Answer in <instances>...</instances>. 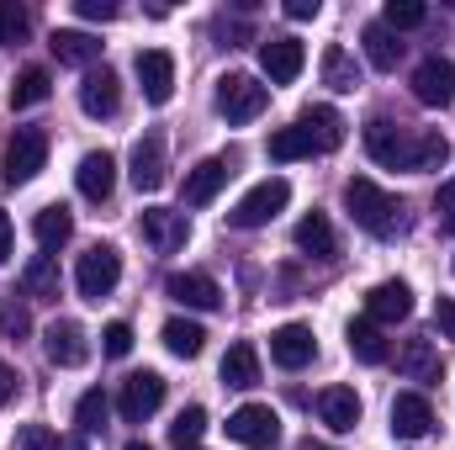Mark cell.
I'll return each mask as SVG.
<instances>
[{
  "instance_id": "1",
  "label": "cell",
  "mask_w": 455,
  "mask_h": 450,
  "mask_svg": "<svg viewBox=\"0 0 455 450\" xmlns=\"http://www.w3.org/2000/svg\"><path fill=\"white\" fill-rule=\"evenodd\" d=\"M344 207H349V218L365 228L371 238H397L403 233V202L392 197V191H381L376 181H365V175H355L349 186H344Z\"/></svg>"
},
{
  "instance_id": "2",
  "label": "cell",
  "mask_w": 455,
  "mask_h": 450,
  "mask_svg": "<svg viewBox=\"0 0 455 450\" xmlns=\"http://www.w3.org/2000/svg\"><path fill=\"white\" fill-rule=\"evenodd\" d=\"M286 202H291V181L286 175H270V181H259V186H249L238 197V207L228 213V223L233 228H265L275 213H286Z\"/></svg>"
},
{
  "instance_id": "3",
  "label": "cell",
  "mask_w": 455,
  "mask_h": 450,
  "mask_svg": "<svg viewBox=\"0 0 455 450\" xmlns=\"http://www.w3.org/2000/svg\"><path fill=\"white\" fill-rule=\"evenodd\" d=\"M116 281H122V254H116L112 244H91V249L80 254V265H75L80 297H85V302H101V297L116 292Z\"/></svg>"
},
{
  "instance_id": "4",
  "label": "cell",
  "mask_w": 455,
  "mask_h": 450,
  "mask_svg": "<svg viewBox=\"0 0 455 450\" xmlns=\"http://www.w3.org/2000/svg\"><path fill=\"white\" fill-rule=\"evenodd\" d=\"M413 138H419V133H408V127L392 122V117H371V122H365V154H371L376 165H387V170H408V165H413Z\"/></svg>"
},
{
  "instance_id": "5",
  "label": "cell",
  "mask_w": 455,
  "mask_h": 450,
  "mask_svg": "<svg viewBox=\"0 0 455 450\" xmlns=\"http://www.w3.org/2000/svg\"><path fill=\"white\" fill-rule=\"evenodd\" d=\"M270 107V85H259L254 75H223L218 80V112L223 122H254V117Z\"/></svg>"
},
{
  "instance_id": "6",
  "label": "cell",
  "mask_w": 455,
  "mask_h": 450,
  "mask_svg": "<svg viewBox=\"0 0 455 450\" xmlns=\"http://www.w3.org/2000/svg\"><path fill=\"white\" fill-rule=\"evenodd\" d=\"M228 440L243 450H270L281 446V419L270 403H243L233 419H228Z\"/></svg>"
},
{
  "instance_id": "7",
  "label": "cell",
  "mask_w": 455,
  "mask_h": 450,
  "mask_svg": "<svg viewBox=\"0 0 455 450\" xmlns=\"http://www.w3.org/2000/svg\"><path fill=\"white\" fill-rule=\"evenodd\" d=\"M43 165H48V133L43 127H16V138L5 143V181L27 186Z\"/></svg>"
},
{
  "instance_id": "8",
  "label": "cell",
  "mask_w": 455,
  "mask_h": 450,
  "mask_svg": "<svg viewBox=\"0 0 455 450\" xmlns=\"http://www.w3.org/2000/svg\"><path fill=\"white\" fill-rule=\"evenodd\" d=\"M159 403H164V376H159V371H132V376L122 382L116 414H122L127 424H143V419L159 414Z\"/></svg>"
},
{
  "instance_id": "9",
  "label": "cell",
  "mask_w": 455,
  "mask_h": 450,
  "mask_svg": "<svg viewBox=\"0 0 455 450\" xmlns=\"http://www.w3.org/2000/svg\"><path fill=\"white\" fill-rule=\"evenodd\" d=\"M132 69H138V85H143V101L148 107H164L175 96V59L164 48H143L132 59Z\"/></svg>"
},
{
  "instance_id": "10",
  "label": "cell",
  "mask_w": 455,
  "mask_h": 450,
  "mask_svg": "<svg viewBox=\"0 0 455 450\" xmlns=\"http://www.w3.org/2000/svg\"><path fill=\"white\" fill-rule=\"evenodd\" d=\"M43 355H48L53 366H64V371H75V366L91 360V339H85V329H80L75 318H59V324L43 329Z\"/></svg>"
},
{
  "instance_id": "11",
  "label": "cell",
  "mask_w": 455,
  "mask_h": 450,
  "mask_svg": "<svg viewBox=\"0 0 455 450\" xmlns=\"http://www.w3.org/2000/svg\"><path fill=\"white\" fill-rule=\"evenodd\" d=\"M138 233H143V238H148L159 254H175V249H186L191 223H186V213H175V207H143Z\"/></svg>"
},
{
  "instance_id": "12",
  "label": "cell",
  "mask_w": 455,
  "mask_h": 450,
  "mask_svg": "<svg viewBox=\"0 0 455 450\" xmlns=\"http://www.w3.org/2000/svg\"><path fill=\"white\" fill-rule=\"evenodd\" d=\"M164 292L180 302V308H196V313H218L223 308V286L207 276V270H175L164 281Z\"/></svg>"
},
{
  "instance_id": "13",
  "label": "cell",
  "mask_w": 455,
  "mask_h": 450,
  "mask_svg": "<svg viewBox=\"0 0 455 450\" xmlns=\"http://www.w3.org/2000/svg\"><path fill=\"white\" fill-rule=\"evenodd\" d=\"M413 101L419 107H451L455 101V64L451 59H424L419 69H413Z\"/></svg>"
},
{
  "instance_id": "14",
  "label": "cell",
  "mask_w": 455,
  "mask_h": 450,
  "mask_svg": "<svg viewBox=\"0 0 455 450\" xmlns=\"http://www.w3.org/2000/svg\"><path fill=\"white\" fill-rule=\"evenodd\" d=\"M307 64V48L297 37H265L259 43V69L270 75V85H291Z\"/></svg>"
},
{
  "instance_id": "15",
  "label": "cell",
  "mask_w": 455,
  "mask_h": 450,
  "mask_svg": "<svg viewBox=\"0 0 455 450\" xmlns=\"http://www.w3.org/2000/svg\"><path fill=\"white\" fill-rule=\"evenodd\" d=\"M313 355H318V339H313L307 324H281L270 334V360L281 371H302V366H313Z\"/></svg>"
},
{
  "instance_id": "16",
  "label": "cell",
  "mask_w": 455,
  "mask_h": 450,
  "mask_svg": "<svg viewBox=\"0 0 455 450\" xmlns=\"http://www.w3.org/2000/svg\"><path fill=\"white\" fill-rule=\"evenodd\" d=\"M127 170H132V186H138V191H159L164 175H170V165H164V138H159V133H143V138L132 143Z\"/></svg>"
},
{
  "instance_id": "17",
  "label": "cell",
  "mask_w": 455,
  "mask_h": 450,
  "mask_svg": "<svg viewBox=\"0 0 455 450\" xmlns=\"http://www.w3.org/2000/svg\"><path fill=\"white\" fill-rule=\"evenodd\" d=\"M413 313V292H408V281H376L371 292H365V318L381 329V324H403Z\"/></svg>"
},
{
  "instance_id": "18",
  "label": "cell",
  "mask_w": 455,
  "mask_h": 450,
  "mask_svg": "<svg viewBox=\"0 0 455 450\" xmlns=\"http://www.w3.org/2000/svg\"><path fill=\"white\" fill-rule=\"evenodd\" d=\"M435 430V408H429V398H419V392H397L392 398V435L397 440H424Z\"/></svg>"
},
{
  "instance_id": "19",
  "label": "cell",
  "mask_w": 455,
  "mask_h": 450,
  "mask_svg": "<svg viewBox=\"0 0 455 450\" xmlns=\"http://www.w3.org/2000/svg\"><path fill=\"white\" fill-rule=\"evenodd\" d=\"M116 107H122V80H116L107 64L91 69V75L80 80V112L85 117H116Z\"/></svg>"
},
{
  "instance_id": "20",
  "label": "cell",
  "mask_w": 455,
  "mask_h": 450,
  "mask_svg": "<svg viewBox=\"0 0 455 450\" xmlns=\"http://www.w3.org/2000/svg\"><path fill=\"white\" fill-rule=\"evenodd\" d=\"M75 186H80V197L85 202H107L116 186V159L107 149H96V154H85L80 159V170H75Z\"/></svg>"
},
{
  "instance_id": "21",
  "label": "cell",
  "mask_w": 455,
  "mask_h": 450,
  "mask_svg": "<svg viewBox=\"0 0 455 450\" xmlns=\"http://www.w3.org/2000/svg\"><path fill=\"white\" fill-rule=\"evenodd\" d=\"M48 48H53V59H59V64L85 69V75H91V69H96V59H101V43H96L91 32H75V27H59Z\"/></svg>"
},
{
  "instance_id": "22",
  "label": "cell",
  "mask_w": 455,
  "mask_h": 450,
  "mask_svg": "<svg viewBox=\"0 0 455 450\" xmlns=\"http://www.w3.org/2000/svg\"><path fill=\"white\" fill-rule=\"evenodd\" d=\"M318 419H323L334 435H349V430L360 424V398H355V387H323V392H318Z\"/></svg>"
},
{
  "instance_id": "23",
  "label": "cell",
  "mask_w": 455,
  "mask_h": 450,
  "mask_svg": "<svg viewBox=\"0 0 455 450\" xmlns=\"http://www.w3.org/2000/svg\"><path fill=\"white\" fill-rule=\"evenodd\" d=\"M397 371L408 382H440V350H435V339H403L397 344Z\"/></svg>"
},
{
  "instance_id": "24",
  "label": "cell",
  "mask_w": 455,
  "mask_h": 450,
  "mask_svg": "<svg viewBox=\"0 0 455 450\" xmlns=\"http://www.w3.org/2000/svg\"><path fill=\"white\" fill-rule=\"evenodd\" d=\"M228 186V159H202L196 170H186V207H207Z\"/></svg>"
},
{
  "instance_id": "25",
  "label": "cell",
  "mask_w": 455,
  "mask_h": 450,
  "mask_svg": "<svg viewBox=\"0 0 455 450\" xmlns=\"http://www.w3.org/2000/svg\"><path fill=\"white\" fill-rule=\"evenodd\" d=\"M313 154H318V143H313V133H307L302 122L270 133V159H275V165H297V159H313Z\"/></svg>"
},
{
  "instance_id": "26",
  "label": "cell",
  "mask_w": 455,
  "mask_h": 450,
  "mask_svg": "<svg viewBox=\"0 0 455 450\" xmlns=\"http://www.w3.org/2000/svg\"><path fill=\"white\" fill-rule=\"evenodd\" d=\"M223 382H228V387H238V392L259 387V350H254V344H228Z\"/></svg>"
},
{
  "instance_id": "27",
  "label": "cell",
  "mask_w": 455,
  "mask_h": 450,
  "mask_svg": "<svg viewBox=\"0 0 455 450\" xmlns=\"http://www.w3.org/2000/svg\"><path fill=\"white\" fill-rule=\"evenodd\" d=\"M21 286H27L32 302H59V265H53V254H32L27 270H21Z\"/></svg>"
},
{
  "instance_id": "28",
  "label": "cell",
  "mask_w": 455,
  "mask_h": 450,
  "mask_svg": "<svg viewBox=\"0 0 455 450\" xmlns=\"http://www.w3.org/2000/svg\"><path fill=\"white\" fill-rule=\"evenodd\" d=\"M344 339H349V355L360 360V366H381L392 350H387V339H381V329L371 324V318H355L349 329H344Z\"/></svg>"
},
{
  "instance_id": "29",
  "label": "cell",
  "mask_w": 455,
  "mask_h": 450,
  "mask_svg": "<svg viewBox=\"0 0 455 450\" xmlns=\"http://www.w3.org/2000/svg\"><path fill=\"white\" fill-rule=\"evenodd\" d=\"M69 233H75V213H69L64 202L43 207V213L32 218V238H37L43 249H59V244H69Z\"/></svg>"
},
{
  "instance_id": "30",
  "label": "cell",
  "mask_w": 455,
  "mask_h": 450,
  "mask_svg": "<svg viewBox=\"0 0 455 450\" xmlns=\"http://www.w3.org/2000/svg\"><path fill=\"white\" fill-rule=\"evenodd\" d=\"M318 69H323V85L339 91V96H349V91L360 85V64L349 59V48H339V43L323 48V64H318Z\"/></svg>"
},
{
  "instance_id": "31",
  "label": "cell",
  "mask_w": 455,
  "mask_h": 450,
  "mask_svg": "<svg viewBox=\"0 0 455 450\" xmlns=\"http://www.w3.org/2000/svg\"><path fill=\"white\" fill-rule=\"evenodd\" d=\"M360 43H365V59H371V69H397V59H403V43H397V32H387L381 21H371L365 32H360Z\"/></svg>"
},
{
  "instance_id": "32",
  "label": "cell",
  "mask_w": 455,
  "mask_h": 450,
  "mask_svg": "<svg viewBox=\"0 0 455 450\" xmlns=\"http://www.w3.org/2000/svg\"><path fill=\"white\" fill-rule=\"evenodd\" d=\"M307 133H313V143H318V154H329V149H339L344 143V117L334 107H307V112L297 117Z\"/></svg>"
},
{
  "instance_id": "33",
  "label": "cell",
  "mask_w": 455,
  "mask_h": 450,
  "mask_svg": "<svg viewBox=\"0 0 455 450\" xmlns=\"http://www.w3.org/2000/svg\"><path fill=\"white\" fill-rule=\"evenodd\" d=\"M334 244H339V238H334V223H329L323 213H307V218L297 223V249H302V254L329 260V254H334Z\"/></svg>"
},
{
  "instance_id": "34",
  "label": "cell",
  "mask_w": 455,
  "mask_h": 450,
  "mask_svg": "<svg viewBox=\"0 0 455 450\" xmlns=\"http://www.w3.org/2000/svg\"><path fill=\"white\" fill-rule=\"evenodd\" d=\"M53 96V80H48V69L43 64H32V69H21L16 75V85H11V107L21 112V107H43Z\"/></svg>"
},
{
  "instance_id": "35",
  "label": "cell",
  "mask_w": 455,
  "mask_h": 450,
  "mask_svg": "<svg viewBox=\"0 0 455 450\" xmlns=\"http://www.w3.org/2000/svg\"><path fill=\"white\" fill-rule=\"evenodd\" d=\"M202 344H207L202 324H191V318H170V324H164V350H170V355L196 360V355H202Z\"/></svg>"
},
{
  "instance_id": "36",
  "label": "cell",
  "mask_w": 455,
  "mask_h": 450,
  "mask_svg": "<svg viewBox=\"0 0 455 450\" xmlns=\"http://www.w3.org/2000/svg\"><path fill=\"white\" fill-rule=\"evenodd\" d=\"M445 159H451V143H445V133H419V138H413V165H408V170H419V175H435V170H445Z\"/></svg>"
},
{
  "instance_id": "37",
  "label": "cell",
  "mask_w": 455,
  "mask_h": 450,
  "mask_svg": "<svg viewBox=\"0 0 455 450\" xmlns=\"http://www.w3.org/2000/svg\"><path fill=\"white\" fill-rule=\"evenodd\" d=\"M107 414H112V398H107L101 387H91V392L75 403V424H80V435H101V430H107Z\"/></svg>"
},
{
  "instance_id": "38",
  "label": "cell",
  "mask_w": 455,
  "mask_h": 450,
  "mask_svg": "<svg viewBox=\"0 0 455 450\" xmlns=\"http://www.w3.org/2000/svg\"><path fill=\"white\" fill-rule=\"evenodd\" d=\"M207 435V408H180L175 414V424H170V440H175V450H196V440Z\"/></svg>"
},
{
  "instance_id": "39",
  "label": "cell",
  "mask_w": 455,
  "mask_h": 450,
  "mask_svg": "<svg viewBox=\"0 0 455 450\" xmlns=\"http://www.w3.org/2000/svg\"><path fill=\"white\" fill-rule=\"evenodd\" d=\"M424 5L419 0H387V11H381V27L387 32H408V27H424Z\"/></svg>"
},
{
  "instance_id": "40",
  "label": "cell",
  "mask_w": 455,
  "mask_h": 450,
  "mask_svg": "<svg viewBox=\"0 0 455 450\" xmlns=\"http://www.w3.org/2000/svg\"><path fill=\"white\" fill-rule=\"evenodd\" d=\"M21 37H27V11L16 0H0V48H11Z\"/></svg>"
},
{
  "instance_id": "41",
  "label": "cell",
  "mask_w": 455,
  "mask_h": 450,
  "mask_svg": "<svg viewBox=\"0 0 455 450\" xmlns=\"http://www.w3.org/2000/svg\"><path fill=\"white\" fill-rule=\"evenodd\" d=\"M101 350H107L112 360H122V355L132 350V324H122V318H116V324H107V329H101Z\"/></svg>"
},
{
  "instance_id": "42",
  "label": "cell",
  "mask_w": 455,
  "mask_h": 450,
  "mask_svg": "<svg viewBox=\"0 0 455 450\" xmlns=\"http://www.w3.org/2000/svg\"><path fill=\"white\" fill-rule=\"evenodd\" d=\"M16 446H21V450H59L64 440H59V435H48V430H37V424H27V430L16 435Z\"/></svg>"
},
{
  "instance_id": "43",
  "label": "cell",
  "mask_w": 455,
  "mask_h": 450,
  "mask_svg": "<svg viewBox=\"0 0 455 450\" xmlns=\"http://www.w3.org/2000/svg\"><path fill=\"white\" fill-rule=\"evenodd\" d=\"M75 16H85V21H112L116 0H75Z\"/></svg>"
},
{
  "instance_id": "44",
  "label": "cell",
  "mask_w": 455,
  "mask_h": 450,
  "mask_svg": "<svg viewBox=\"0 0 455 450\" xmlns=\"http://www.w3.org/2000/svg\"><path fill=\"white\" fill-rule=\"evenodd\" d=\"M435 329L445 339H455V297H440V308H435Z\"/></svg>"
},
{
  "instance_id": "45",
  "label": "cell",
  "mask_w": 455,
  "mask_h": 450,
  "mask_svg": "<svg viewBox=\"0 0 455 450\" xmlns=\"http://www.w3.org/2000/svg\"><path fill=\"white\" fill-rule=\"evenodd\" d=\"M286 16L291 21H313L318 16V0H286Z\"/></svg>"
},
{
  "instance_id": "46",
  "label": "cell",
  "mask_w": 455,
  "mask_h": 450,
  "mask_svg": "<svg viewBox=\"0 0 455 450\" xmlns=\"http://www.w3.org/2000/svg\"><path fill=\"white\" fill-rule=\"evenodd\" d=\"M16 382H21V376H16V371H11V366L0 360V408H5L11 398H16Z\"/></svg>"
},
{
  "instance_id": "47",
  "label": "cell",
  "mask_w": 455,
  "mask_h": 450,
  "mask_svg": "<svg viewBox=\"0 0 455 450\" xmlns=\"http://www.w3.org/2000/svg\"><path fill=\"white\" fill-rule=\"evenodd\" d=\"M5 329H11V334H27V329H32L27 308H11V313H5Z\"/></svg>"
},
{
  "instance_id": "48",
  "label": "cell",
  "mask_w": 455,
  "mask_h": 450,
  "mask_svg": "<svg viewBox=\"0 0 455 450\" xmlns=\"http://www.w3.org/2000/svg\"><path fill=\"white\" fill-rule=\"evenodd\" d=\"M11 244H16V238H11V218H5V213H0V265H5V260H11Z\"/></svg>"
},
{
  "instance_id": "49",
  "label": "cell",
  "mask_w": 455,
  "mask_h": 450,
  "mask_svg": "<svg viewBox=\"0 0 455 450\" xmlns=\"http://www.w3.org/2000/svg\"><path fill=\"white\" fill-rule=\"evenodd\" d=\"M440 213H445V218L455 213V181H445V186H440Z\"/></svg>"
},
{
  "instance_id": "50",
  "label": "cell",
  "mask_w": 455,
  "mask_h": 450,
  "mask_svg": "<svg viewBox=\"0 0 455 450\" xmlns=\"http://www.w3.org/2000/svg\"><path fill=\"white\" fill-rule=\"evenodd\" d=\"M59 450H85V440H80V435H69V440H64Z\"/></svg>"
},
{
  "instance_id": "51",
  "label": "cell",
  "mask_w": 455,
  "mask_h": 450,
  "mask_svg": "<svg viewBox=\"0 0 455 450\" xmlns=\"http://www.w3.org/2000/svg\"><path fill=\"white\" fill-rule=\"evenodd\" d=\"M302 450H334V446H323V440H302Z\"/></svg>"
},
{
  "instance_id": "52",
  "label": "cell",
  "mask_w": 455,
  "mask_h": 450,
  "mask_svg": "<svg viewBox=\"0 0 455 450\" xmlns=\"http://www.w3.org/2000/svg\"><path fill=\"white\" fill-rule=\"evenodd\" d=\"M127 450H148V446H143V440H132V446H127Z\"/></svg>"
},
{
  "instance_id": "53",
  "label": "cell",
  "mask_w": 455,
  "mask_h": 450,
  "mask_svg": "<svg viewBox=\"0 0 455 450\" xmlns=\"http://www.w3.org/2000/svg\"><path fill=\"white\" fill-rule=\"evenodd\" d=\"M445 228H451V233H455V213H451V218H445Z\"/></svg>"
}]
</instances>
